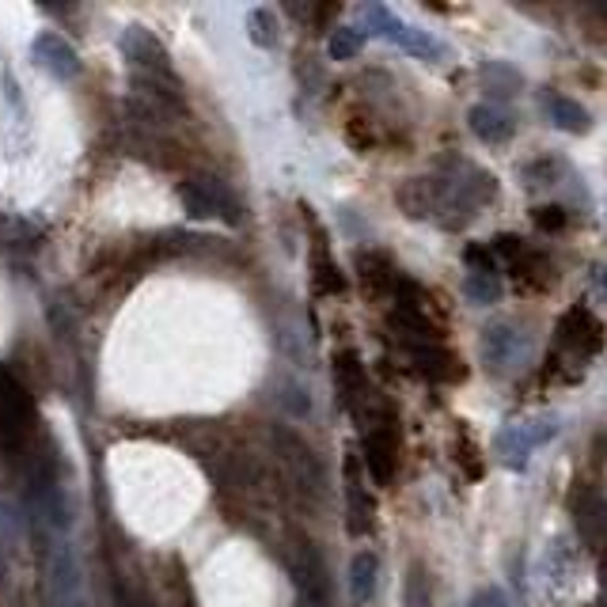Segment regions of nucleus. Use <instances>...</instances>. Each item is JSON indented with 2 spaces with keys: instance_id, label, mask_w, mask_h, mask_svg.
<instances>
[{
  "instance_id": "6e6552de",
  "label": "nucleus",
  "mask_w": 607,
  "mask_h": 607,
  "mask_svg": "<svg viewBox=\"0 0 607 607\" xmlns=\"http://www.w3.org/2000/svg\"><path fill=\"white\" fill-rule=\"evenodd\" d=\"M361 23H365V35H380L388 38V43L403 46L406 53H414V58L421 61H441L444 58V43L441 38H433L429 31L421 27H410L406 20H398L395 12H391L388 4H365L361 8Z\"/></svg>"
},
{
  "instance_id": "b1692460",
  "label": "nucleus",
  "mask_w": 607,
  "mask_h": 607,
  "mask_svg": "<svg viewBox=\"0 0 607 607\" xmlns=\"http://www.w3.org/2000/svg\"><path fill=\"white\" fill-rule=\"evenodd\" d=\"M532 221L539 231H562L566 221H570V213H566L562 205H539V210L532 213Z\"/></svg>"
},
{
  "instance_id": "7ed1b4c3",
  "label": "nucleus",
  "mask_w": 607,
  "mask_h": 607,
  "mask_svg": "<svg viewBox=\"0 0 607 607\" xmlns=\"http://www.w3.org/2000/svg\"><path fill=\"white\" fill-rule=\"evenodd\" d=\"M35 532L43 535V562H46V596H50V607H87L84 593V566L76 558V547L66 539V535H53L46 528Z\"/></svg>"
},
{
  "instance_id": "9d476101",
  "label": "nucleus",
  "mask_w": 607,
  "mask_h": 607,
  "mask_svg": "<svg viewBox=\"0 0 607 607\" xmlns=\"http://www.w3.org/2000/svg\"><path fill=\"white\" fill-rule=\"evenodd\" d=\"M182 210L198 221H225V225H236L239 221V202L231 198V190L217 179H187L179 187Z\"/></svg>"
},
{
  "instance_id": "9b49d317",
  "label": "nucleus",
  "mask_w": 607,
  "mask_h": 607,
  "mask_svg": "<svg viewBox=\"0 0 607 607\" xmlns=\"http://www.w3.org/2000/svg\"><path fill=\"white\" fill-rule=\"evenodd\" d=\"M342 471H346V513H349L346 528H349V535H369L372 521H377V501H372L369 486H365L361 463H357L354 452L346 455V467Z\"/></svg>"
},
{
  "instance_id": "dca6fc26",
  "label": "nucleus",
  "mask_w": 607,
  "mask_h": 607,
  "mask_svg": "<svg viewBox=\"0 0 607 607\" xmlns=\"http://www.w3.org/2000/svg\"><path fill=\"white\" fill-rule=\"evenodd\" d=\"M410 365L418 377L433 380V383H455L463 380V361L452 354V349H444L441 342L437 346H410Z\"/></svg>"
},
{
  "instance_id": "5701e85b",
  "label": "nucleus",
  "mask_w": 607,
  "mask_h": 607,
  "mask_svg": "<svg viewBox=\"0 0 607 607\" xmlns=\"http://www.w3.org/2000/svg\"><path fill=\"white\" fill-rule=\"evenodd\" d=\"M406 607H433L429 596V578L421 566H410V578H406Z\"/></svg>"
},
{
  "instance_id": "f257e3e1",
  "label": "nucleus",
  "mask_w": 607,
  "mask_h": 607,
  "mask_svg": "<svg viewBox=\"0 0 607 607\" xmlns=\"http://www.w3.org/2000/svg\"><path fill=\"white\" fill-rule=\"evenodd\" d=\"M498 198V179L467 159H449L444 175L410 179L398 190V205L414 221H437L441 228H463L483 205Z\"/></svg>"
},
{
  "instance_id": "6ab92c4d",
  "label": "nucleus",
  "mask_w": 607,
  "mask_h": 607,
  "mask_svg": "<svg viewBox=\"0 0 607 607\" xmlns=\"http://www.w3.org/2000/svg\"><path fill=\"white\" fill-rule=\"evenodd\" d=\"M463 293H467L471 304H478V308H486V304H498L501 293H505V285H501V274L498 270H483V266H471L467 277H463Z\"/></svg>"
},
{
  "instance_id": "412c9836",
  "label": "nucleus",
  "mask_w": 607,
  "mask_h": 607,
  "mask_svg": "<svg viewBox=\"0 0 607 607\" xmlns=\"http://www.w3.org/2000/svg\"><path fill=\"white\" fill-rule=\"evenodd\" d=\"M311 270H316V289L319 293H342L346 289V277L338 274V266H334V259L323 251V243H316V251H311Z\"/></svg>"
},
{
  "instance_id": "423d86ee",
  "label": "nucleus",
  "mask_w": 607,
  "mask_h": 607,
  "mask_svg": "<svg viewBox=\"0 0 607 607\" xmlns=\"http://www.w3.org/2000/svg\"><path fill=\"white\" fill-rule=\"evenodd\" d=\"M604 349V323L588 308L573 304L555 326V365H573L585 369L588 357H596Z\"/></svg>"
},
{
  "instance_id": "f8f14e48",
  "label": "nucleus",
  "mask_w": 607,
  "mask_h": 607,
  "mask_svg": "<svg viewBox=\"0 0 607 607\" xmlns=\"http://www.w3.org/2000/svg\"><path fill=\"white\" fill-rule=\"evenodd\" d=\"M467 130L475 133L483 145H505L516 133V118L513 110H505L501 103H475L467 110Z\"/></svg>"
},
{
  "instance_id": "1a4fd4ad",
  "label": "nucleus",
  "mask_w": 607,
  "mask_h": 607,
  "mask_svg": "<svg viewBox=\"0 0 607 607\" xmlns=\"http://www.w3.org/2000/svg\"><path fill=\"white\" fill-rule=\"evenodd\" d=\"M361 452H365V467H369L372 483L391 486L398 471V426L388 410L369 414L365 421V437H361Z\"/></svg>"
},
{
  "instance_id": "ddd939ff",
  "label": "nucleus",
  "mask_w": 607,
  "mask_h": 607,
  "mask_svg": "<svg viewBox=\"0 0 607 607\" xmlns=\"http://www.w3.org/2000/svg\"><path fill=\"white\" fill-rule=\"evenodd\" d=\"M31 53H35L38 69H46L53 80H76L80 76V53L53 31H43V35L31 43Z\"/></svg>"
},
{
  "instance_id": "0eeeda50",
  "label": "nucleus",
  "mask_w": 607,
  "mask_h": 607,
  "mask_svg": "<svg viewBox=\"0 0 607 607\" xmlns=\"http://www.w3.org/2000/svg\"><path fill=\"white\" fill-rule=\"evenodd\" d=\"M532 334L524 326L509 323V319H498V323L483 326V338H478V354H483L486 372L493 377H513L524 365L532 361Z\"/></svg>"
},
{
  "instance_id": "aec40b11",
  "label": "nucleus",
  "mask_w": 607,
  "mask_h": 607,
  "mask_svg": "<svg viewBox=\"0 0 607 607\" xmlns=\"http://www.w3.org/2000/svg\"><path fill=\"white\" fill-rule=\"evenodd\" d=\"M247 31H251V43L262 46V50H274V46L282 43V27H277L274 8H251V15H247Z\"/></svg>"
},
{
  "instance_id": "2eb2a0df",
  "label": "nucleus",
  "mask_w": 607,
  "mask_h": 607,
  "mask_svg": "<svg viewBox=\"0 0 607 607\" xmlns=\"http://www.w3.org/2000/svg\"><path fill=\"white\" fill-rule=\"evenodd\" d=\"M334 388H338V403L346 406V410H357V406L372 395L369 380H365V365L354 349L334 354Z\"/></svg>"
},
{
  "instance_id": "393cba45",
  "label": "nucleus",
  "mask_w": 607,
  "mask_h": 607,
  "mask_svg": "<svg viewBox=\"0 0 607 607\" xmlns=\"http://www.w3.org/2000/svg\"><path fill=\"white\" fill-rule=\"evenodd\" d=\"M593 285H596V293H600V297L607 300V270L600 266V262L593 266Z\"/></svg>"
},
{
  "instance_id": "a878e982",
  "label": "nucleus",
  "mask_w": 607,
  "mask_h": 607,
  "mask_svg": "<svg viewBox=\"0 0 607 607\" xmlns=\"http://www.w3.org/2000/svg\"><path fill=\"white\" fill-rule=\"evenodd\" d=\"M490 607H513L505 600V593H501V588H490Z\"/></svg>"
},
{
  "instance_id": "a211bd4d",
  "label": "nucleus",
  "mask_w": 607,
  "mask_h": 607,
  "mask_svg": "<svg viewBox=\"0 0 607 607\" xmlns=\"http://www.w3.org/2000/svg\"><path fill=\"white\" fill-rule=\"evenodd\" d=\"M380 585V558L372 550H357L354 562H349V593L357 604H369L377 596Z\"/></svg>"
},
{
  "instance_id": "4468645a",
  "label": "nucleus",
  "mask_w": 607,
  "mask_h": 607,
  "mask_svg": "<svg viewBox=\"0 0 607 607\" xmlns=\"http://www.w3.org/2000/svg\"><path fill=\"white\" fill-rule=\"evenodd\" d=\"M274 441H277V449H282L285 463H289V471H293V478H297V486H304V493H319L323 471H319L316 452H311L297 433H289V429H277Z\"/></svg>"
},
{
  "instance_id": "f03ea898",
  "label": "nucleus",
  "mask_w": 607,
  "mask_h": 607,
  "mask_svg": "<svg viewBox=\"0 0 607 607\" xmlns=\"http://www.w3.org/2000/svg\"><path fill=\"white\" fill-rule=\"evenodd\" d=\"M122 53L130 61L133 84H145V92L159 95L164 103H179L182 99V84L175 76V66L167 58L164 43L152 35L148 27H130L122 35Z\"/></svg>"
},
{
  "instance_id": "20e7f679",
  "label": "nucleus",
  "mask_w": 607,
  "mask_h": 607,
  "mask_svg": "<svg viewBox=\"0 0 607 607\" xmlns=\"http://www.w3.org/2000/svg\"><path fill=\"white\" fill-rule=\"evenodd\" d=\"M558 429H562L558 426V414H550V410L513 418L498 429V437H493V455H498L509 471H524L535 452L547 449V444L555 441Z\"/></svg>"
},
{
  "instance_id": "bb28decb",
  "label": "nucleus",
  "mask_w": 607,
  "mask_h": 607,
  "mask_svg": "<svg viewBox=\"0 0 607 607\" xmlns=\"http://www.w3.org/2000/svg\"><path fill=\"white\" fill-rule=\"evenodd\" d=\"M467 607H490V588H483V593H475V600Z\"/></svg>"
},
{
  "instance_id": "39448f33",
  "label": "nucleus",
  "mask_w": 607,
  "mask_h": 607,
  "mask_svg": "<svg viewBox=\"0 0 607 607\" xmlns=\"http://www.w3.org/2000/svg\"><path fill=\"white\" fill-rule=\"evenodd\" d=\"M35 433H38V414L27 388L0 365V449L8 455L31 452Z\"/></svg>"
},
{
  "instance_id": "f3484780",
  "label": "nucleus",
  "mask_w": 607,
  "mask_h": 607,
  "mask_svg": "<svg viewBox=\"0 0 607 607\" xmlns=\"http://www.w3.org/2000/svg\"><path fill=\"white\" fill-rule=\"evenodd\" d=\"M539 107H543V115H547V122L555 126V130H562V133H588L593 130V115H588L578 99H570V95H562V92H543Z\"/></svg>"
},
{
  "instance_id": "4be33fe9",
  "label": "nucleus",
  "mask_w": 607,
  "mask_h": 607,
  "mask_svg": "<svg viewBox=\"0 0 607 607\" xmlns=\"http://www.w3.org/2000/svg\"><path fill=\"white\" fill-rule=\"evenodd\" d=\"M365 38H369V35H365L361 27H338V31H331V43H326V50H331L334 61H349V58H357V53H361Z\"/></svg>"
}]
</instances>
